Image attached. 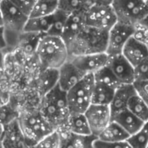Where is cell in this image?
<instances>
[{
  "mask_svg": "<svg viewBox=\"0 0 148 148\" xmlns=\"http://www.w3.org/2000/svg\"><path fill=\"white\" fill-rule=\"evenodd\" d=\"M37 110L55 130L63 126L70 114L66 93L56 85L40 98Z\"/></svg>",
  "mask_w": 148,
  "mask_h": 148,
  "instance_id": "1",
  "label": "cell"
},
{
  "mask_svg": "<svg viewBox=\"0 0 148 148\" xmlns=\"http://www.w3.org/2000/svg\"><path fill=\"white\" fill-rule=\"evenodd\" d=\"M35 57L41 69L58 70L68 61L69 53L61 37L43 35L39 40Z\"/></svg>",
  "mask_w": 148,
  "mask_h": 148,
  "instance_id": "2",
  "label": "cell"
},
{
  "mask_svg": "<svg viewBox=\"0 0 148 148\" xmlns=\"http://www.w3.org/2000/svg\"><path fill=\"white\" fill-rule=\"evenodd\" d=\"M108 31L85 26L82 31L67 44L69 56L105 53Z\"/></svg>",
  "mask_w": 148,
  "mask_h": 148,
  "instance_id": "3",
  "label": "cell"
},
{
  "mask_svg": "<svg viewBox=\"0 0 148 148\" xmlns=\"http://www.w3.org/2000/svg\"><path fill=\"white\" fill-rule=\"evenodd\" d=\"M0 10L6 49L10 46L16 49L17 39L23 32L29 17L23 14L11 0L0 1Z\"/></svg>",
  "mask_w": 148,
  "mask_h": 148,
  "instance_id": "4",
  "label": "cell"
},
{
  "mask_svg": "<svg viewBox=\"0 0 148 148\" xmlns=\"http://www.w3.org/2000/svg\"><path fill=\"white\" fill-rule=\"evenodd\" d=\"M16 121L23 137L31 147L55 131L37 109L20 111Z\"/></svg>",
  "mask_w": 148,
  "mask_h": 148,
  "instance_id": "5",
  "label": "cell"
},
{
  "mask_svg": "<svg viewBox=\"0 0 148 148\" xmlns=\"http://www.w3.org/2000/svg\"><path fill=\"white\" fill-rule=\"evenodd\" d=\"M111 5L116 16L117 22L134 26L147 19L148 2L146 0H114Z\"/></svg>",
  "mask_w": 148,
  "mask_h": 148,
  "instance_id": "6",
  "label": "cell"
},
{
  "mask_svg": "<svg viewBox=\"0 0 148 148\" xmlns=\"http://www.w3.org/2000/svg\"><path fill=\"white\" fill-rule=\"evenodd\" d=\"M94 84V75H87L66 93L70 114H84L91 105Z\"/></svg>",
  "mask_w": 148,
  "mask_h": 148,
  "instance_id": "7",
  "label": "cell"
},
{
  "mask_svg": "<svg viewBox=\"0 0 148 148\" xmlns=\"http://www.w3.org/2000/svg\"><path fill=\"white\" fill-rule=\"evenodd\" d=\"M111 3L112 1H92L85 13L86 25L108 32L117 22Z\"/></svg>",
  "mask_w": 148,
  "mask_h": 148,
  "instance_id": "8",
  "label": "cell"
},
{
  "mask_svg": "<svg viewBox=\"0 0 148 148\" xmlns=\"http://www.w3.org/2000/svg\"><path fill=\"white\" fill-rule=\"evenodd\" d=\"M132 34L133 26L116 22V23L108 32L105 53L109 57L121 55L123 47L132 37Z\"/></svg>",
  "mask_w": 148,
  "mask_h": 148,
  "instance_id": "9",
  "label": "cell"
},
{
  "mask_svg": "<svg viewBox=\"0 0 148 148\" xmlns=\"http://www.w3.org/2000/svg\"><path fill=\"white\" fill-rule=\"evenodd\" d=\"M83 114L88 121L91 134L96 138L111 122L109 106L91 104Z\"/></svg>",
  "mask_w": 148,
  "mask_h": 148,
  "instance_id": "10",
  "label": "cell"
},
{
  "mask_svg": "<svg viewBox=\"0 0 148 148\" xmlns=\"http://www.w3.org/2000/svg\"><path fill=\"white\" fill-rule=\"evenodd\" d=\"M109 56L106 53L90 54L78 56H69V61L83 75H94L106 67Z\"/></svg>",
  "mask_w": 148,
  "mask_h": 148,
  "instance_id": "11",
  "label": "cell"
},
{
  "mask_svg": "<svg viewBox=\"0 0 148 148\" xmlns=\"http://www.w3.org/2000/svg\"><path fill=\"white\" fill-rule=\"evenodd\" d=\"M107 67L121 85H132L134 82V68L121 55L109 57Z\"/></svg>",
  "mask_w": 148,
  "mask_h": 148,
  "instance_id": "12",
  "label": "cell"
},
{
  "mask_svg": "<svg viewBox=\"0 0 148 148\" xmlns=\"http://www.w3.org/2000/svg\"><path fill=\"white\" fill-rule=\"evenodd\" d=\"M83 75L69 60L58 69L57 86L61 90L67 93L75 87L83 77Z\"/></svg>",
  "mask_w": 148,
  "mask_h": 148,
  "instance_id": "13",
  "label": "cell"
},
{
  "mask_svg": "<svg viewBox=\"0 0 148 148\" xmlns=\"http://www.w3.org/2000/svg\"><path fill=\"white\" fill-rule=\"evenodd\" d=\"M60 138L59 148H93L94 142L97 139L93 135L79 136L71 134L64 126L56 129Z\"/></svg>",
  "mask_w": 148,
  "mask_h": 148,
  "instance_id": "14",
  "label": "cell"
},
{
  "mask_svg": "<svg viewBox=\"0 0 148 148\" xmlns=\"http://www.w3.org/2000/svg\"><path fill=\"white\" fill-rule=\"evenodd\" d=\"M132 66L134 68L140 63L148 60V49L132 37L127 42L121 54Z\"/></svg>",
  "mask_w": 148,
  "mask_h": 148,
  "instance_id": "15",
  "label": "cell"
},
{
  "mask_svg": "<svg viewBox=\"0 0 148 148\" xmlns=\"http://www.w3.org/2000/svg\"><path fill=\"white\" fill-rule=\"evenodd\" d=\"M1 143L3 148H33L23 137L16 121L4 127Z\"/></svg>",
  "mask_w": 148,
  "mask_h": 148,
  "instance_id": "16",
  "label": "cell"
},
{
  "mask_svg": "<svg viewBox=\"0 0 148 148\" xmlns=\"http://www.w3.org/2000/svg\"><path fill=\"white\" fill-rule=\"evenodd\" d=\"M85 13L83 12H75L73 14L69 15L65 27L62 32L61 38L65 42L66 46L86 26L85 23Z\"/></svg>",
  "mask_w": 148,
  "mask_h": 148,
  "instance_id": "17",
  "label": "cell"
},
{
  "mask_svg": "<svg viewBox=\"0 0 148 148\" xmlns=\"http://www.w3.org/2000/svg\"><path fill=\"white\" fill-rule=\"evenodd\" d=\"M58 70L41 69L37 72L36 77L35 87L37 95L42 98L44 95L49 92L57 85Z\"/></svg>",
  "mask_w": 148,
  "mask_h": 148,
  "instance_id": "18",
  "label": "cell"
},
{
  "mask_svg": "<svg viewBox=\"0 0 148 148\" xmlns=\"http://www.w3.org/2000/svg\"><path fill=\"white\" fill-rule=\"evenodd\" d=\"M111 121L117 123L129 136L138 133L146 124H147L134 116L127 109L112 116Z\"/></svg>",
  "mask_w": 148,
  "mask_h": 148,
  "instance_id": "19",
  "label": "cell"
},
{
  "mask_svg": "<svg viewBox=\"0 0 148 148\" xmlns=\"http://www.w3.org/2000/svg\"><path fill=\"white\" fill-rule=\"evenodd\" d=\"M134 95L132 85H121L114 91V97L109 104L111 118L116 114L126 110L130 98Z\"/></svg>",
  "mask_w": 148,
  "mask_h": 148,
  "instance_id": "20",
  "label": "cell"
},
{
  "mask_svg": "<svg viewBox=\"0 0 148 148\" xmlns=\"http://www.w3.org/2000/svg\"><path fill=\"white\" fill-rule=\"evenodd\" d=\"M42 36L43 35L23 32L17 39L16 49H17L24 57L32 58L35 56L36 47Z\"/></svg>",
  "mask_w": 148,
  "mask_h": 148,
  "instance_id": "21",
  "label": "cell"
},
{
  "mask_svg": "<svg viewBox=\"0 0 148 148\" xmlns=\"http://www.w3.org/2000/svg\"><path fill=\"white\" fill-rule=\"evenodd\" d=\"M63 126L73 134L79 136L92 135L83 114H70Z\"/></svg>",
  "mask_w": 148,
  "mask_h": 148,
  "instance_id": "22",
  "label": "cell"
},
{
  "mask_svg": "<svg viewBox=\"0 0 148 148\" xmlns=\"http://www.w3.org/2000/svg\"><path fill=\"white\" fill-rule=\"evenodd\" d=\"M129 135L115 122L111 121L100 134L97 140L106 143H116L126 141Z\"/></svg>",
  "mask_w": 148,
  "mask_h": 148,
  "instance_id": "23",
  "label": "cell"
},
{
  "mask_svg": "<svg viewBox=\"0 0 148 148\" xmlns=\"http://www.w3.org/2000/svg\"><path fill=\"white\" fill-rule=\"evenodd\" d=\"M52 21H53V15L45 17L29 18L24 26L23 32L34 33L39 35H47L51 28Z\"/></svg>",
  "mask_w": 148,
  "mask_h": 148,
  "instance_id": "24",
  "label": "cell"
},
{
  "mask_svg": "<svg viewBox=\"0 0 148 148\" xmlns=\"http://www.w3.org/2000/svg\"><path fill=\"white\" fill-rule=\"evenodd\" d=\"M114 89L104 86L102 84L95 82L92 93L91 104L109 106L114 94Z\"/></svg>",
  "mask_w": 148,
  "mask_h": 148,
  "instance_id": "25",
  "label": "cell"
},
{
  "mask_svg": "<svg viewBox=\"0 0 148 148\" xmlns=\"http://www.w3.org/2000/svg\"><path fill=\"white\" fill-rule=\"evenodd\" d=\"M58 9V1H35L29 18H38L52 16Z\"/></svg>",
  "mask_w": 148,
  "mask_h": 148,
  "instance_id": "26",
  "label": "cell"
},
{
  "mask_svg": "<svg viewBox=\"0 0 148 148\" xmlns=\"http://www.w3.org/2000/svg\"><path fill=\"white\" fill-rule=\"evenodd\" d=\"M127 109L133 114L134 116L139 118L145 123H147L148 121V108L147 103L145 102L142 99H140L136 95H133L128 103Z\"/></svg>",
  "mask_w": 148,
  "mask_h": 148,
  "instance_id": "27",
  "label": "cell"
},
{
  "mask_svg": "<svg viewBox=\"0 0 148 148\" xmlns=\"http://www.w3.org/2000/svg\"><path fill=\"white\" fill-rule=\"evenodd\" d=\"M18 116L19 110L10 101L0 105V123L3 127L17 121Z\"/></svg>",
  "mask_w": 148,
  "mask_h": 148,
  "instance_id": "28",
  "label": "cell"
},
{
  "mask_svg": "<svg viewBox=\"0 0 148 148\" xmlns=\"http://www.w3.org/2000/svg\"><path fill=\"white\" fill-rule=\"evenodd\" d=\"M92 1H58V9L70 15L75 12L87 11L90 7Z\"/></svg>",
  "mask_w": 148,
  "mask_h": 148,
  "instance_id": "29",
  "label": "cell"
},
{
  "mask_svg": "<svg viewBox=\"0 0 148 148\" xmlns=\"http://www.w3.org/2000/svg\"><path fill=\"white\" fill-rule=\"evenodd\" d=\"M93 75H94L95 82L102 84L114 90H116L121 86V84L118 82L116 78L114 76V75L112 74V72L108 69L107 66L102 68L96 73H95Z\"/></svg>",
  "mask_w": 148,
  "mask_h": 148,
  "instance_id": "30",
  "label": "cell"
},
{
  "mask_svg": "<svg viewBox=\"0 0 148 148\" xmlns=\"http://www.w3.org/2000/svg\"><path fill=\"white\" fill-rule=\"evenodd\" d=\"M68 16H69L68 14H66L64 11L57 9V10L53 14L52 25H51V28L47 35L51 36L61 37L62 35Z\"/></svg>",
  "mask_w": 148,
  "mask_h": 148,
  "instance_id": "31",
  "label": "cell"
},
{
  "mask_svg": "<svg viewBox=\"0 0 148 148\" xmlns=\"http://www.w3.org/2000/svg\"><path fill=\"white\" fill-rule=\"evenodd\" d=\"M147 124H146L138 133L129 136L126 140L130 148H147Z\"/></svg>",
  "mask_w": 148,
  "mask_h": 148,
  "instance_id": "32",
  "label": "cell"
},
{
  "mask_svg": "<svg viewBox=\"0 0 148 148\" xmlns=\"http://www.w3.org/2000/svg\"><path fill=\"white\" fill-rule=\"evenodd\" d=\"M132 38L135 41L147 45L148 43V29L147 19L142 22H140L133 26V34Z\"/></svg>",
  "mask_w": 148,
  "mask_h": 148,
  "instance_id": "33",
  "label": "cell"
},
{
  "mask_svg": "<svg viewBox=\"0 0 148 148\" xmlns=\"http://www.w3.org/2000/svg\"><path fill=\"white\" fill-rule=\"evenodd\" d=\"M60 147V138L56 130L45 136L43 139L39 140L33 148H59Z\"/></svg>",
  "mask_w": 148,
  "mask_h": 148,
  "instance_id": "34",
  "label": "cell"
},
{
  "mask_svg": "<svg viewBox=\"0 0 148 148\" xmlns=\"http://www.w3.org/2000/svg\"><path fill=\"white\" fill-rule=\"evenodd\" d=\"M147 86L148 81H134L132 83V87L135 95L147 103L148 101Z\"/></svg>",
  "mask_w": 148,
  "mask_h": 148,
  "instance_id": "35",
  "label": "cell"
},
{
  "mask_svg": "<svg viewBox=\"0 0 148 148\" xmlns=\"http://www.w3.org/2000/svg\"><path fill=\"white\" fill-rule=\"evenodd\" d=\"M134 81H148V60L134 68Z\"/></svg>",
  "mask_w": 148,
  "mask_h": 148,
  "instance_id": "36",
  "label": "cell"
},
{
  "mask_svg": "<svg viewBox=\"0 0 148 148\" xmlns=\"http://www.w3.org/2000/svg\"><path fill=\"white\" fill-rule=\"evenodd\" d=\"M12 3L18 8V10L29 17L35 1H23V0H11Z\"/></svg>",
  "mask_w": 148,
  "mask_h": 148,
  "instance_id": "37",
  "label": "cell"
},
{
  "mask_svg": "<svg viewBox=\"0 0 148 148\" xmlns=\"http://www.w3.org/2000/svg\"><path fill=\"white\" fill-rule=\"evenodd\" d=\"M93 148H130L126 141L116 142V143H106L98 140L97 139L94 142Z\"/></svg>",
  "mask_w": 148,
  "mask_h": 148,
  "instance_id": "38",
  "label": "cell"
},
{
  "mask_svg": "<svg viewBox=\"0 0 148 148\" xmlns=\"http://www.w3.org/2000/svg\"><path fill=\"white\" fill-rule=\"evenodd\" d=\"M6 49V42L4 39V33L3 27H0V52H3Z\"/></svg>",
  "mask_w": 148,
  "mask_h": 148,
  "instance_id": "39",
  "label": "cell"
},
{
  "mask_svg": "<svg viewBox=\"0 0 148 148\" xmlns=\"http://www.w3.org/2000/svg\"><path fill=\"white\" fill-rule=\"evenodd\" d=\"M3 133H4V127L1 125L0 123V142L2 141L3 140Z\"/></svg>",
  "mask_w": 148,
  "mask_h": 148,
  "instance_id": "40",
  "label": "cell"
},
{
  "mask_svg": "<svg viewBox=\"0 0 148 148\" xmlns=\"http://www.w3.org/2000/svg\"><path fill=\"white\" fill-rule=\"evenodd\" d=\"M0 27H2V16H1V10H0Z\"/></svg>",
  "mask_w": 148,
  "mask_h": 148,
  "instance_id": "41",
  "label": "cell"
},
{
  "mask_svg": "<svg viewBox=\"0 0 148 148\" xmlns=\"http://www.w3.org/2000/svg\"><path fill=\"white\" fill-rule=\"evenodd\" d=\"M2 103H4V102L3 101V100H2V97H1V95H0V105H1Z\"/></svg>",
  "mask_w": 148,
  "mask_h": 148,
  "instance_id": "42",
  "label": "cell"
},
{
  "mask_svg": "<svg viewBox=\"0 0 148 148\" xmlns=\"http://www.w3.org/2000/svg\"><path fill=\"white\" fill-rule=\"evenodd\" d=\"M0 148H3V145H2L1 142H0Z\"/></svg>",
  "mask_w": 148,
  "mask_h": 148,
  "instance_id": "43",
  "label": "cell"
}]
</instances>
